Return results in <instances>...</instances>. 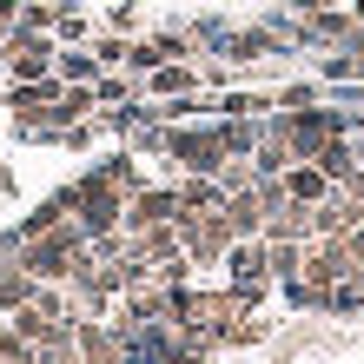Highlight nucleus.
I'll return each mask as SVG.
<instances>
[{
  "label": "nucleus",
  "instance_id": "obj_3",
  "mask_svg": "<svg viewBox=\"0 0 364 364\" xmlns=\"http://www.w3.org/2000/svg\"><path fill=\"white\" fill-rule=\"evenodd\" d=\"M225 265H232V285H265V272H272V245H265V239H245V245H232V252H225Z\"/></svg>",
  "mask_w": 364,
  "mask_h": 364
},
{
  "label": "nucleus",
  "instance_id": "obj_13",
  "mask_svg": "<svg viewBox=\"0 0 364 364\" xmlns=\"http://www.w3.org/2000/svg\"><path fill=\"white\" fill-rule=\"evenodd\" d=\"M298 7H311V14H325V7H331V0H298Z\"/></svg>",
  "mask_w": 364,
  "mask_h": 364
},
{
  "label": "nucleus",
  "instance_id": "obj_9",
  "mask_svg": "<svg viewBox=\"0 0 364 364\" xmlns=\"http://www.w3.org/2000/svg\"><path fill=\"white\" fill-rule=\"evenodd\" d=\"M225 113H232V119H252V113H265V100H259V93H232Z\"/></svg>",
  "mask_w": 364,
  "mask_h": 364
},
{
  "label": "nucleus",
  "instance_id": "obj_10",
  "mask_svg": "<svg viewBox=\"0 0 364 364\" xmlns=\"http://www.w3.org/2000/svg\"><path fill=\"white\" fill-rule=\"evenodd\" d=\"M93 100H113V106H119V100H126V80H93Z\"/></svg>",
  "mask_w": 364,
  "mask_h": 364
},
{
  "label": "nucleus",
  "instance_id": "obj_5",
  "mask_svg": "<svg viewBox=\"0 0 364 364\" xmlns=\"http://www.w3.org/2000/svg\"><path fill=\"white\" fill-rule=\"evenodd\" d=\"M311 166H318V173H325L331 186H345V179L358 173V153H351V139H345V133H338V139H331V146H325V153H318Z\"/></svg>",
  "mask_w": 364,
  "mask_h": 364
},
{
  "label": "nucleus",
  "instance_id": "obj_12",
  "mask_svg": "<svg viewBox=\"0 0 364 364\" xmlns=\"http://www.w3.org/2000/svg\"><path fill=\"white\" fill-rule=\"evenodd\" d=\"M351 80H364V47H358V53H351Z\"/></svg>",
  "mask_w": 364,
  "mask_h": 364
},
{
  "label": "nucleus",
  "instance_id": "obj_6",
  "mask_svg": "<svg viewBox=\"0 0 364 364\" xmlns=\"http://www.w3.org/2000/svg\"><path fill=\"white\" fill-rule=\"evenodd\" d=\"M225 205V186H212V179H186L179 186V212H219Z\"/></svg>",
  "mask_w": 364,
  "mask_h": 364
},
{
  "label": "nucleus",
  "instance_id": "obj_8",
  "mask_svg": "<svg viewBox=\"0 0 364 364\" xmlns=\"http://www.w3.org/2000/svg\"><path fill=\"white\" fill-rule=\"evenodd\" d=\"M192 87V67L186 60H166V67H153V93H166V100H179Z\"/></svg>",
  "mask_w": 364,
  "mask_h": 364
},
{
  "label": "nucleus",
  "instance_id": "obj_7",
  "mask_svg": "<svg viewBox=\"0 0 364 364\" xmlns=\"http://www.w3.org/2000/svg\"><path fill=\"white\" fill-rule=\"evenodd\" d=\"M53 73L67 80V87H93V80H100V60H87V53H60Z\"/></svg>",
  "mask_w": 364,
  "mask_h": 364
},
{
  "label": "nucleus",
  "instance_id": "obj_1",
  "mask_svg": "<svg viewBox=\"0 0 364 364\" xmlns=\"http://www.w3.org/2000/svg\"><path fill=\"white\" fill-rule=\"evenodd\" d=\"M7 67H14V80H47L53 73V47L33 27H14L7 33Z\"/></svg>",
  "mask_w": 364,
  "mask_h": 364
},
{
  "label": "nucleus",
  "instance_id": "obj_11",
  "mask_svg": "<svg viewBox=\"0 0 364 364\" xmlns=\"http://www.w3.org/2000/svg\"><path fill=\"white\" fill-rule=\"evenodd\" d=\"M20 27V0H0V33H14Z\"/></svg>",
  "mask_w": 364,
  "mask_h": 364
},
{
  "label": "nucleus",
  "instance_id": "obj_4",
  "mask_svg": "<svg viewBox=\"0 0 364 364\" xmlns=\"http://www.w3.org/2000/svg\"><path fill=\"white\" fill-rule=\"evenodd\" d=\"M285 192H291V199H298V205H325V192H331V179H325V173H318V166H311V159H298V166H291V173H285Z\"/></svg>",
  "mask_w": 364,
  "mask_h": 364
},
{
  "label": "nucleus",
  "instance_id": "obj_2",
  "mask_svg": "<svg viewBox=\"0 0 364 364\" xmlns=\"http://www.w3.org/2000/svg\"><path fill=\"white\" fill-rule=\"evenodd\" d=\"M126 225H133V232H146V225H179V192H133Z\"/></svg>",
  "mask_w": 364,
  "mask_h": 364
}]
</instances>
